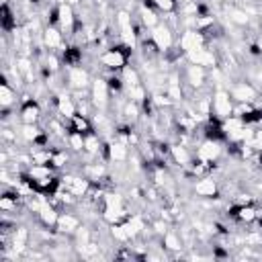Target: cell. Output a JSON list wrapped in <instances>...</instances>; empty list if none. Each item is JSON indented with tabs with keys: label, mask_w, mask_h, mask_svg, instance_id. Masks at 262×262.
Listing matches in <instances>:
<instances>
[{
	"label": "cell",
	"mask_w": 262,
	"mask_h": 262,
	"mask_svg": "<svg viewBox=\"0 0 262 262\" xmlns=\"http://www.w3.org/2000/svg\"><path fill=\"white\" fill-rule=\"evenodd\" d=\"M194 192L199 196H217V182L213 178H201L194 184Z\"/></svg>",
	"instance_id": "cell-11"
},
{
	"label": "cell",
	"mask_w": 262,
	"mask_h": 262,
	"mask_svg": "<svg viewBox=\"0 0 262 262\" xmlns=\"http://www.w3.org/2000/svg\"><path fill=\"white\" fill-rule=\"evenodd\" d=\"M149 37L156 41V45H158L162 51H168V49H172V45H174L172 29H170L168 25H164V23H158V25L151 29V35H149Z\"/></svg>",
	"instance_id": "cell-2"
},
{
	"label": "cell",
	"mask_w": 262,
	"mask_h": 262,
	"mask_svg": "<svg viewBox=\"0 0 262 262\" xmlns=\"http://www.w3.org/2000/svg\"><path fill=\"white\" fill-rule=\"evenodd\" d=\"M12 102H14V86H10V82L4 76L2 78V84H0V104L4 108H8Z\"/></svg>",
	"instance_id": "cell-15"
},
{
	"label": "cell",
	"mask_w": 262,
	"mask_h": 262,
	"mask_svg": "<svg viewBox=\"0 0 262 262\" xmlns=\"http://www.w3.org/2000/svg\"><path fill=\"white\" fill-rule=\"evenodd\" d=\"M141 20H143V25L149 27V29H154V27L160 23L158 16H156V12H154L151 8H145V6L141 8Z\"/></svg>",
	"instance_id": "cell-20"
},
{
	"label": "cell",
	"mask_w": 262,
	"mask_h": 262,
	"mask_svg": "<svg viewBox=\"0 0 262 262\" xmlns=\"http://www.w3.org/2000/svg\"><path fill=\"white\" fill-rule=\"evenodd\" d=\"M229 18H231L233 23H237V25H246V23H248V14L242 12V10H231V12H229Z\"/></svg>",
	"instance_id": "cell-25"
},
{
	"label": "cell",
	"mask_w": 262,
	"mask_h": 262,
	"mask_svg": "<svg viewBox=\"0 0 262 262\" xmlns=\"http://www.w3.org/2000/svg\"><path fill=\"white\" fill-rule=\"evenodd\" d=\"M108 84H106V80L104 78H96L94 82H92V102L98 106V108H102L106 102H108Z\"/></svg>",
	"instance_id": "cell-5"
},
{
	"label": "cell",
	"mask_w": 262,
	"mask_h": 262,
	"mask_svg": "<svg viewBox=\"0 0 262 262\" xmlns=\"http://www.w3.org/2000/svg\"><path fill=\"white\" fill-rule=\"evenodd\" d=\"M70 131H78V133H82V135H90L92 133V125L88 123V119L84 117V115H74V117H70V127H68Z\"/></svg>",
	"instance_id": "cell-10"
},
{
	"label": "cell",
	"mask_w": 262,
	"mask_h": 262,
	"mask_svg": "<svg viewBox=\"0 0 262 262\" xmlns=\"http://www.w3.org/2000/svg\"><path fill=\"white\" fill-rule=\"evenodd\" d=\"M164 246L170 248V250H180V248H182V242H180V237H178L176 233L166 231V233H164Z\"/></svg>",
	"instance_id": "cell-21"
},
{
	"label": "cell",
	"mask_w": 262,
	"mask_h": 262,
	"mask_svg": "<svg viewBox=\"0 0 262 262\" xmlns=\"http://www.w3.org/2000/svg\"><path fill=\"white\" fill-rule=\"evenodd\" d=\"M231 111H233V106H231V96H229V92L217 90V92L213 94V98H211V115H215V117H219L221 121H225L227 117H231Z\"/></svg>",
	"instance_id": "cell-1"
},
{
	"label": "cell",
	"mask_w": 262,
	"mask_h": 262,
	"mask_svg": "<svg viewBox=\"0 0 262 262\" xmlns=\"http://www.w3.org/2000/svg\"><path fill=\"white\" fill-rule=\"evenodd\" d=\"M63 63L70 66V68H78L82 63V49L72 45V47H66L63 49Z\"/></svg>",
	"instance_id": "cell-14"
},
{
	"label": "cell",
	"mask_w": 262,
	"mask_h": 262,
	"mask_svg": "<svg viewBox=\"0 0 262 262\" xmlns=\"http://www.w3.org/2000/svg\"><path fill=\"white\" fill-rule=\"evenodd\" d=\"M199 160H203V162H207L209 166L219 158V154H221V143L219 141H213V139H205L203 143H201V147H199Z\"/></svg>",
	"instance_id": "cell-4"
},
{
	"label": "cell",
	"mask_w": 262,
	"mask_h": 262,
	"mask_svg": "<svg viewBox=\"0 0 262 262\" xmlns=\"http://www.w3.org/2000/svg\"><path fill=\"white\" fill-rule=\"evenodd\" d=\"M186 80L190 86H203L205 82V66H196V63H190L186 68Z\"/></svg>",
	"instance_id": "cell-9"
},
{
	"label": "cell",
	"mask_w": 262,
	"mask_h": 262,
	"mask_svg": "<svg viewBox=\"0 0 262 262\" xmlns=\"http://www.w3.org/2000/svg\"><path fill=\"white\" fill-rule=\"evenodd\" d=\"M106 84H108V90H111V92H121V90L125 88V82H123L121 76H111V78L106 80Z\"/></svg>",
	"instance_id": "cell-22"
},
{
	"label": "cell",
	"mask_w": 262,
	"mask_h": 262,
	"mask_svg": "<svg viewBox=\"0 0 262 262\" xmlns=\"http://www.w3.org/2000/svg\"><path fill=\"white\" fill-rule=\"evenodd\" d=\"M37 215H39V219H41V223L43 225H57V219H59V215H57V211L51 207V205H45L43 203V207L37 211Z\"/></svg>",
	"instance_id": "cell-17"
},
{
	"label": "cell",
	"mask_w": 262,
	"mask_h": 262,
	"mask_svg": "<svg viewBox=\"0 0 262 262\" xmlns=\"http://www.w3.org/2000/svg\"><path fill=\"white\" fill-rule=\"evenodd\" d=\"M55 104H57V111H59L66 119H70V117H74V115H76V104L72 102V98H70L68 94L57 96V98H55Z\"/></svg>",
	"instance_id": "cell-16"
},
{
	"label": "cell",
	"mask_w": 262,
	"mask_h": 262,
	"mask_svg": "<svg viewBox=\"0 0 262 262\" xmlns=\"http://www.w3.org/2000/svg\"><path fill=\"white\" fill-rule=\"evenodd\" d=\"M76 239L80 246H88V239H90V231L86 227H78L76 229Z\"/></svg>",
	"instance_id": "cell-24"
},
{
	"label": "cell",
	"mask_w": 262,
	"mask_h": 262,
	"mask_svg": "<svg viewBox=\"0 0 262 262\" xmlns=\"http://www.w3.org/2000/svg\"><path fill=\"white\" fill-rule=\"evenodd\" d=\"M66 2H68V4H72V6H74V4H76V2H78V0H66Z\"/></svg>",
	"instance_id": "cell-26"
},
{
	"label": "cell",
	"mask_w": 262,
	"mask_h": 262,
	"mask_svg": "<svg viewBox=\"0 0 262 262\" xmlns=\"http://www.w3.org/2000/svg\"><path fill=\"white\" fill-rule=\"evenodd\" d=\"M229 96L235 98L237 102H252L256 98V90L248 84V82H237L233 84V88L229 90Z\"/></svg>",
	"instance_id": "cell-6"
},
{
	"label": "cell",
	"mask_w": 262,
	"mask_h": 262,
	"mask_svg": "<svg viewBox=\"0 0 262 262\" xmlns=\"http://www.w3.org/2000/svg\"><path fill=\"white\" fill-rule=\"evenodd\" d=\"M2 29H4V31L16 29V20L12 18V12H10V8H8L6 2L2 4Z\"/></svg>",
	"instance_id": "cell-19"
},
{
	"label": "cell",
	"mask_w": 262,
	"mask_h": 262,
	"mask_svg": "<svg viewBox=\"0 0 262 262\" xmlns=\"http://www.w3.org/2000/svg\"><path fill=\"white\" fill-rule=\"evenodd\" d=\"M41 115V108H39V102L35 98H25L23 104H20V119L23 123H35Z\"/></svg>",
	"instance_id": "cell-7"
},
{
	"label": "cell",
	"mask_w": 262,
	"mask_h": 262,
	"mask_svg": "<svg viewBox=\"0 0 262 262\" xmlns=\"http://www.w3.org/2000/svg\"><path fill=\"white\" fill-rule=\"evenodd\" d=\"M61 37H63V33L57 27H47L43 33V43L47 49H57L61 45Z\"/></svg>",
	"instance_id": "cell-8"
},
{
	"label": "cell",
	"mask_w": 262,
	"mask_h": 262,
	"mask_svg": "<svg viewBox=\"0 0 262 262\" xmlns=\"http://www.w3.org/2000/svg\"><path fill=\"white\" fill-rule=\"evenodd\" d=\"M151 2L158 10H164V12H172L176 8V0H151Z\"/></svg>",
	"instance_id": "cell-23"
},
{
	"label": "cell",
	"mask_w": 262,
	"mask_h": 262,
	"mask_svg": "<svg viewBox=\"0 0 262 262\" xmlns=\"http://www.w3.org/2000/svg\"><path fill=\"white\" fill-rule=\"evenodd\" d=\"M59 31L66 35H72L76 31V16L72 10V4H68V2L59 4Z\"/></svg>",
	"instance_id": "cell-3"
},
{
	"label": "cell",
	"mask_w": 262,
	"mask_h": 262,
	"mask_svg": "<svg viewBox=\"0 0 262 262\" xmlns=\"http://www.w3.org/2000/svg\"><path fill=\"white\" fill-rule=\"evenodd\" d=\"M68 80L74 88H86L88 86V74L86 70L82 68H70V74H68Z\"/></svg>",
	"instance_id": "cell-12"
},
{
	"label": "cell",
	"mask_w": 262,
	"mask_h": 262,
	"mask_svg": "<svg viewBox=\"0 0 262 262\" xmlns=\"http://www.w3.org/2000/svg\"><path fill=\"white\" fill-rule=\"evenodd\" d=\"M170 156L174 158V162L178 166H188L190 164V154H188V149L184 145H172L170 147Z\"/></svg>",
	"instance_id": "cell-18"
},
{
	"label": "cell",
	"mask_w": 262,
	"mask_h": 262,
	"mask_svg": "<svg viewBox=\"0 0 262 262\" xmlns=\"http://www.w3.org/2000/svg\"><path fill=\"white\" fill-rule=\"evenodd\" d=\"M57 227H59V231H63V233H76V229L80 227V223H78V217H74V215H70V213H63V215H59V219H57Z\"/></svg>",
	"instance_id": "cell-13"
}]
</instances>
